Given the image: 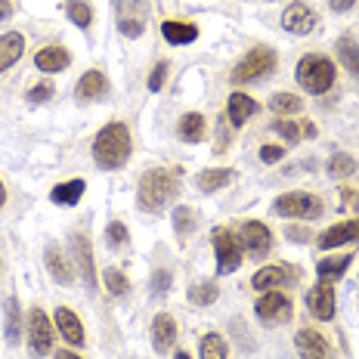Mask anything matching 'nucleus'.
I'll return each instance as SVG.
<instances>
[{
	"mask_svg": "<svg viewBox=\"0 0 359 359\" xmlns=\"http://www.w3.org/2000/svg\"><path fill=\"white\" fill-rule=\"evenodd\" d=\"M226 106H229V124L233 127H242L254 111H257V102H254L251 96H245V93H233Z\"/></svg>",
	"mask_w": 359,
	"mask_h": 359,
	"instance_id": "obj_27",
	"label": "nucleus"
},
{
	"mask_svg": "<svg viewBox=\"0 0 359 359\" xmlns=\"http://www.w3.org/2000/svg\"><path fill=\"white\" fill-rule=\"evenodd\" d=\"M328 6H332L334 13H347V10L356 6V0H328Z\"/></svg>",
	"mask_w": 359,
	"mask_h": 359,
	"instance_id": "obj_44",
	"label": "nucleus"
},
{
	"mask_svg": "<svg viewBox=\"0 0 359 359\" xmlns=\"http://www.w3.org/2000/svg\"><path fill=\"white\" fill-rule=\"evenodd\" d=\"M84 189H87L84 180H65V183H59L50 189V201H53V205H62V208H72V205H78V198L84 196Z\"/></svg>",
	"mask_w": 359,
	"mask_h": 359,
	"instance_id": "obj_26",
	"label": "nucleus"
},
{
	"mask_svg": "<svg viewBox=\"0 0 359 359\" xmlns=\"http://www.w3.org/2000/svg\"><path fill=\"white\" fill-rule=\"evenodd\" d=\"M102 279H106V291L109 294H115V297H124L127 291H130V279H127L121 269H106Z\"/></svg>",
	"mask_w": 359,
	"mask_h": 359,
	"instance_id": "obj_37",
	"label": "nucleus"
},
{
	"mask_svg": "<svg viewBox=\"0 0 359 359\" xmlns=\"http://www.w3.org/2000/svg\"><path fill=\"white\" fill-rule=\"evenodd\" d=\"M13 16V0H0V22H6Z\"/></svg>",
	"mask_w": 359,
	"mask_h": 359,
	"instance_id": "obj_47",
	"label": "nucleus"
},
{
	"mask_svg": "<svg viewBox=\"0 0 359 359\" xmlns=\"http://www.w3.org/2000/svg\"><path fill=\"white\" fill-rule=\"evenodd\" d=\"M56 328L62 332V338L69 344H84V325H81V319L74 316V313L69 310V306H59L56 310Z\"/></svg>",
	"mask_w": 359,
	"mask_h": 359,
	"instance_id": "obj_23",
	"label": "nucleus"
},
{
	"mask_svg": "<svg viewBox=\"0 0 359 359\" xmlns=\"http://www.w3.org/2000/svg\"><path fill=\"white\" fill-rule=\"evenodd\" d=\"M106 93H109V81H106V74L96 72V69L84 72L81 74V81L74 84V100L78 102H96V100H102Z\"/></svg>",
	"mask_w": 359,
	"mask_h": 359,
	"instance_id": "obj_13",
	"label": "nucleus"
},
{
	"mask_svg": "<svg viewBox=\"0 0 359 359\" xmlns=\"http://www.w3.org/2000/svg\"><path fill=\"white\" fill-rule=\"evenodd\" d=\"M205 133H208V124H205V115H198V111H189V115H183L180 118V124H177V137L183 140V143H201L205 140Z\"/></svg>",
	"mask_w": 359,
	"mask_h": 359,
	"instance_id": "obj_22",
	"label": "nucleus"
},
{
	"mask_svg": "<svg viewBox=\"0 0 359 359\" xmlns=\"http://www.w3.org/2000/svg\"><path fill=\"white\" fill-rule=\"evenodd\" d=\"M130 152H133L130 127L121 124V121L106 124L93 140V161H96V168H102V170L124 168L127 158H130Z\"/></svg>",
	"mask_w": 359,
	"mask_h": 359,
	"instance_id": "obj_2",
	"label": "nucleus"
},
{
	"mask_svg": "<svg viewBox=\"0 0 359 359\" xmlns=\"http://www.w3.org/2000/svg\"><path fill=\"white\" fill-rule=\"evenodd\" d=\"M22 53H25V37H22L19 32L0 34V74H4L6 69H13V65L22 59Z\"/></svg>",
	"mask_w": 359,
	"mask_h": 359,
	"instance_id": "obj_20",
	"label": "nucleus"
},
{
	"mask_svg": "<svg viewBox=\"0 0 359 359\" xmlns=\"http://www.w3.org/2000/svg\"><path fill=\"white\" fill-rule=\"evenodd\" d=\"M34 65L41 72H47V74H56V72H65L72 65V53L65 47H59V43H50V47H43V50H37V56H34Z\"/></svg>",
	"mask_w": 359,
	"mask_h": 359,
	"instance_id": "obj_17",
	"label": "nucleus"
},
{
	"mask_svg": "<svg viewBox=\"0 0 359 359\" xmlns=\"http://www.w3.org/2000/svg\"><path fill=\"white\" fill-rule=\"evenodd\" d=\"M6 205V186H4V180H0V208Z\"/></svg>",
	"mask_w": 359,
	"mask_h": 359,
	"instance_id": "obj_50",
	"label": "nucleus"
},
{
	"mask_svg": "<svg viewBox=\"0 0 359 359\" xmlns=\"http://www.w3.org/2000/svg\"><path fill=\"white\" fill-rule=\"evenodd\" d=\"M273 211L279 217H297V220H316L323 217V198L313 192H285L273 201Z\"/></svg>",
	"mask_w": 359,
	"mask_h": 359,
	"instance_id": "obj_4",
	"label": "nucleus"
},
{
	"mask_svg": "<svg viewBox=\"0 0 359 359\" xmlns=\"http://www.w3.org/2000/svg\"><path fill=\"white\" fill-rule=\"evenodd\" d=\"M341 198L347 201V208H356V211H359V192H350V189H344V192H341Z\"/></svg>",
	"mask_w": 359,
	"mask_h": 359,
	"instance_id": "obj_46",
	"label": "nucleus"
},
{
	"mask_svg": "<svg viewBox=\"0 0 359 359\" xmlns=\"http://www.w3.org/2000/svg\"><path fill=\"white\" fill-rule=\"evenodd\" d=\"M282 158H285V149H282V146H264V149H260V161H264V164H276Z\"/></svg>",
	"mask_w": 359,
	"mask_h": 359,
	"instance_id": "obj_43",
	"label": "nucleus"
},
{
	"mask_svg": "<svg viewBox=\"0 0 359 359\" xmlns=\"http://www.w3.org/2000/svg\"><path fill=\"white\" fill-rule=\"evenodd\" d=\"M174 359H189V353H183V350H180V353H174Z\"/></svg>",
	"mask_w": 359,
	"mask_h": 359,
	"instance_id": "obj_51",
	"label": "nucleus"
},
{
	"mask_svg": "<svg viewBox=\"0 0 359 359\" xmlns=\"http://www.w3.org/2000/svg\"><path fill=\"white\" fill-rule=\"evenodd\" d=\"M53 341H56V332H53V325H50L47 313H43L41 306H34V310L28 313V344H32V353L47 356L50 350H53Z\"/></svg>",
	"mask_w": 359,
	"mask_h": 359,
	"instance_id": "obj_8",
	"label": "nucleus"
},
{
	"mask_svg": "<svg viewBox=\"0 0 359 359\" xmlns=\"http://www.w3.org/2000/svg\"><path fill=\"white\" fill-rule=\"evenodd\" d=\"M217 294H220V288H217L214 282H201V285L189 288V304L192 306H211L217 301Z\"/></svg>",
	"mask_w": 359,
	"mask_h": 359,
	"instance_id": "obj_35",
	"label": "nucleus"
},
{
	"mask_svg": "<svg viewBox=\"0 0 359 359\" xmlns=\"http://www.w3.org/2000/svg\"><path fill=\"white\" fill-rule=\"evenodd\" d=\"M269 109H273L279 118L297 115V111H304V100L301 96H294V93H276L273 100H269Z\"/></svg>",
	"mask_w": 359,
	"mask_h": 359,
	"instance_id": "obj_31",
	"label": "nucleus"
},
{
	"mask_svg": "<svg viewBox=\"0 0 359 359\" xmlns=\"http://www.w3.org/2000/svg\"><path fill=\"white\" fill-rule=\"evenodd\" d=\"M214 254H217V273L229 276L242 266L245 248H242V242H238V236H233L229 229H217L214 233Z\"/></svg>",
	"mask_w": 359,
	"mask_h": 359,
	"instance_id": "obj_6",
	"label": "nucleus"
},
{
	"mask_svg": "<svg viewBox=\"0 0 359 359\" xmlns=\"http://www.w3.org/2000/svg\"><path fill=\"white\" fill-rule=\"evenodd\" d=\"M238 174L233 168H211V170H201V174L196 177V186L201 192H217L223 189V186H229Z\"/></svg>",
	"mask_w": 359,
	"mask_h": 359,
	"instance_id": "obj_25",
	"label": "nucleus"
},
{
	"mask_svg": "<svg viewBox=\"0 0 359 359\" xmlns=\"http://www.w3.org/2000/svg\"><path fill=\"white\" fill-rule=\"evenodd\" d=\"M328 174H332L334 180H347V177H353L356 174V158L353 155H332V161H328Z\"/></svg>",
	"mask_w": 359,
	"mask_h": 359,
	"instance_id": "obj_34",
	"label": "nucleus"
},
{
	"mask_svg": "<svg viewBox=\"0 0 359 359\" xmlns=\"http://www.w3.org/2000/svg\"><path fill=\"white\" fill-rule=\"evenodd\" d=\"M238 242H242L245 254H254V257H266L269 248H273V233L266 229V223L260 220H248L238 229Z\"/></svg>",
	"mask_w": 359,
	"mask_h": 359,
	"instance_id": "obj_9",
	"label": "nucleus"
},
{
	"mask_svg": "<svg viewBox=\"0 0 359 359\" xmlns=\"http://www.w3.org/2000/svg\"><path fill=\"white\" fill-rule=\"evenodd\" d=\"M72 254H74V264L81 269V279L87 282V288H96V269H93V251H90V238L74 233L72 236Z\"/></svg>",
	"mask_w": 359,
	"mask_h": 359,
	"instance_id": "obj_15",
	"label": "nucleus"
},
{
	"mask_svg": "<svg viewBox=\"0 0 359 359\" xmlns=\"http://www.w3.org/2000/svg\"><path fill=\"white\" fill-rule=\"evenodd\" d=\"M273 130L282 133V140H285V143H297V140H301V127L291 124V121H282V118L273 124Z\"/></svg>",
	"mask_w": 359,
	"mask_h": 359,
	"instance_id": "obj_40",
	"label": "nucleus"
},
{
	"mask_svg": "<svg viewBox=\"0 0 359 359\" xmlns=\"http://www.w3.org/2000/svg\"><path fill=\"white\" fill-rule=\"evenodd\" d=\"M338 59L350 74H359V43L353 37H341L338 41Z\"/></svg>",
	"mask_w": 359,
	"mask_h": 359,
	"instance_id": "obj_30",
	"label": "nucleus"
},
{
	"mask_svg": "<svg viewBox=\"0 0 359 359\" xmlns=\"http://www.w3.org/2000/svg\"><path fill=\"white\" fill-rule=\"evenodd\" d=\"M198 356L201 359H226V341L214 332L205 334V338L198 341Z\"/></svg>",
	"mask_w": 359,
	"mask_h": 359,
	"instance_id": "obj_32",
	"label": "nucleus"
},
{
	"mask_svg": "<svg viewBox=\"0 0 359 359\" xmlns=\"http://www.w3.org/2000/svg\"><path fill=\"white\" fill-rule=\"evenodd\" d=\"M161 34L168 43H174V47H183V43H192L198 37V28L192 25V22H177V19H168L161 25Z\"/></svg>",
	"mask_w": 359,
	"mask_h": 359,
	"instance_id": "obj_24",
	"label": "nucleus"
},
{
	"mask_svg": "<svg viewBox=\"0 0 359 359\" xmlns=\"http://www.w3.org/2000/svg\"><path fill=\"white\" fill-rule=\"evenodd\" d=\"M65 13L78 28H90V22H93V10L87 0H65Z\"/></svg>",
	"mask_w": 359,
	"mask_h": 359,
	"instance_id": "obj_33",
	"label": "nucleus"
},
{
	"mask_svg": "<svg viewBox=\"0 0 359 359\" xmlns=\"http://www.w3.org/2000/svg\"><path fill=\"white\" fill-rule=\"evenodd\" d=\"M177 341V323L174 316H168V313H158V316L152 319V344L158 353H168L170 347H174Z\"/></svg>",
	"mask_w": 359,
	"mask_h": 359,
	"instance_id": "obj_19",
	"label": "nucleus"
},
{
	"mask_svg": "<svg viewBox=\"0 0 359 359\" xmlns=\"http://www.w3.org/2000/svg\"><path fill=\"white\" fill-rule=\"evenodd\" d=\"M43 264H47L50 276L59 282V285H72L74 282V269L69 266V260H65V254L56 248V245H47V251H43Z\"/></svg>",
	"mask_w": 359,
	"mask_h": 359,
	"instance_id": "obj_21",
	"label": "nucleus"
},
{
	"mask_svg": "<svg viewBox=\"0 0 359 359\" xmlns=\"http://www.w3.org/2000/svg\"><path fill=\"white\" fill-rule=\"evenodd\" d=\"M180 177L183 170L180 168H149L143 177H140L137 186V205L140 211L146 214H161L170 201L177 198L180 192Z\"/></svg>",
	"mask_w": 359,
	"mask_h": 359,
	"instance_id": "obj_1",
	"label": "nucleus"
},
{
	"mask_svg": "<svg viewBox=\"0 0 359 359\" xmlns=\"http://www.w3.org/2000/svg\"><path fill=\"white\" fill-rule=\"evenodd\" d=\"M174 229H177V236H180V238L192 236V229H196V214H192L186 205L174 208Z\"/></svg>",
	"mask_w": 359,
	"mask_h": 359,
	"instance_id": "obj_36",
	"label": "nucleus"
},
{
	"mask_svg": "<svg viewBox=\"0 0 359 359\" xmlns=\"http://www.w3.org/2000/svg\"><path fill=\"white\" fill-rule=\"evenodd\" d=\"M273 72H276V53L269 47H254L233 69V81L236 84H251V81H260Z\"/></svg>",
	"mask_w": 359,
	"mask_h": 359,
	"instance_id": "obj_5",
	"label": "nucleus"
},
{
	"mask_svg": "<svg viewBox=\"0 0 359 359\" xmlns=\"http://www.w3.org/2000/svg\"><path fill=\"white\" fill-rule=\"evenodd\" d=\"M115 22L124 37H140L146 32V0H111Z\"/></svg>",
	"mask_w": 359,
	"mask_h": 359,
	"instance_id": "obj_7",
	"label": "nucleus"
},
{
	"mask_svg": "<svg viewBox=\"0 0 359 359\" xmlns=\"http://www.w3.org/2000/svg\"><path fill=\"white\" fill-rule=\"evenodd\" d=\"M350 254H341V257H325V260H319L316 264V273H319V279L323 282H328V285H332V282H338L341 276H344V269L350 266Z\"/></svg>",
	"mask_w": 359,
	"mask_h": 359,
	"instance_id": "obj_28",
	"label": "nucleus"
},
{
	"mask_svg": "<svg viewBox=\"0 0 359 359\" xmlns=\"http://www.w3.org/2000/svg\"><path fill=\"white\" fill-rule=\"evenodd\" d=\"M254 310H257V316L264 319V323H269V325H279V323H288V319H291V301L282 294L279 288H276V291H264Z\"/></svg>",
	"mask_w": 359,
	"mask_h": 359,
	"instance_id": "obj_10",
	"label": "nucleus"
},
{
	"mask_svg": "<svg viewBox=\"0 0 359 359\" xmlns=\"http://www.w3.org/2000/svg\"><path fill=\"white\" fill-rule=\"evenodd\" d=\"M306 306L310 313L319 319V323H332L334 319V288L328 282H319L306 291Z\"/></svg>",
	"mask_w": 359,
	"mask_h": 359,
	"instance_id": "obj_11",
	"label": "nucleus"
},
{
	"mask_svg": "<svg viewBox=\"0 0 359 359\" xmlns=\"http://www.w3.org/2000/svg\"><path fill=\"white\" fill-rule=\"evenodd\" d=\"M294 78H297V84H301L306 93L323 96L334 84V62L328 56H323V53H306L301 62H297Z\"/></svg>",
	"mask_w": 359,
	"mask_h": 359,
	"instance_id": "obj_3",
	"label": "nucleus"
},
{
	"mask_svg": "<svg viewBox=\"0 0 359 359\" xmlns=\"http://www.w3.org/2000/svg\"><path fill=\"white\" fill-rule=\"evenodd\" d=\"M19 332H22V323H19V301L10 297L6 301V310H4V334H6V344L16 347L19 344Z\"/></svg>",
	"mask_w": 359,
	"mask_h": 359,
	"instance_id": "obj_29",
	"label": "nucleus"
},
{
	"mask_svg": "<svg viewBox=\"0 0 359 359\" xmlns=\"http://www.w3.org/2000/svg\"><path fill=\"white\" fill-rule=\"evenodd\" d=\"M301 130H304V133H306V137H310V140L316 137V124H313V121H304V127H301Z\"/></svg>",
	"mask_w": 359,
	"mask_h": 359,
	"instance_id": "obj_48",
	"label": "nucleus"
},
{
	"mask_svg": "<svg viewBox=\"0 0 359 359\" xmlns=\"http://www.w3.org/2000/svg\"><path fill=\"white\" fill-rule=\"evenodd\" d=\"M106 236H109V245H111V248H124L127 238H130V233H127V226H124L121 220H111L109 226H106Z\"/></svg>",
	"mask_w": 359,
	"mask_h": 359,
	"instance_id": "obj_38",
	"label": "nucleus"
},
{
	"mask_svg": "<svg viewBox=\"0 0 359 359\" xmlns=\"http://www.w3.org/2000/svg\"><path fill=\"white\" fill-rule=\"evenodd\" d=\"M56 359H81L78 353H69V350H56Z\"/></svg>",
	"mask_w": 359,
	"mask_h": 359,
	"instance_id": "obj_49",
	"label": "nucleus"
},
{
	"mask_svg": "<svg viewBox=\"0 0 359 359\" xmlns=\"http://www.w3.org/2000/svg\"><path fill=\"white\" fill-rule=\"evenodd\" d=\"M168 288H170V269H155V273H152V282H149V291L161 297Z\"/></svg>",
	"mask_w": 359,
	"mask_h": 359,
	"instance_id": "obj_39",
	"label": "nucleus"
},
{
	"mask_svg": "<svg viewBox=\"0 0 359 359\" xmlns=\"http://www.w3.org/2000/svg\"><path fill=\"white\" fill-rule=\"evenodd\" d=\"M285 282H294V269L285 266V264H279V266L257 269V273H254V279H251V285H254V291H276L279 285H285Z\"/></svg>",
	"mask_w": 359,
	"mask_h": 359,
	"instance_id": "obj_16",
	"label": "nucleus"
},
{
	"mask_svg": "<svg viewBox=\"0 0 359 359\" xmlns=\"http://www.w3.org/2000/svg\"><path fill=\"white\" fill-rule=\"evenodd\" d=\"M282 28H285L288 34H310L313 28H316V13L306 4H291V6H285V13H282Z\"/></svg>",
	"mask_w": 359,
	"mask_h": 359,
	"instance_id": "obj_12",
	"label": "nucleus"
},
{
	"mask_svg": "<svg viewBox=\"0 0 359 359\" xmlns=\"http://www.w3.org/2000/svg\"><path fill=\"white\" fill-rule=\"evenodd\" d=\"M350 242H359V220H344V223H334L332 229H325V233L316 238V245H319V248H323V251L341 248V245H350Z\"/></svg>",
	"mask_w": 359,
	"mask_h": 359,
	"instance_id": "obj_14",
	"label": "nucleus"
},
{
	"mask_svg": "<svg viewBox=\"0 0 359 359\" xmlns=\"http://www.w3.org/2000/svg\"><path fill=\"white\" fill-rule=\"evenodd\" d=\"M164 81H168V62H158L152 72H149V90H152V93L155 90H161Z\"/></svg>",
	"mask_w": 359,
	"mask_h": 359,
	"instance_id": "obj_41",
	"label": "nucleus"
},
{
	"mask_svg": "<svg viewBox=\"0 0 359 359\" xmlns=\"http://www.w3.org/2000/svg\"><path fill=\"white\" fill-rule=\"evenodd\" d=\"M53 96V84H37L28 90V102H47Z\"/></svg>",
	"mask_w": 359,
	"mask_h": 359,
	"instance_id": "obj_42",
	"label": "nucleus"
},
{
	"mask_svg": "<svg viewBox=\"0 0 359 359\" xmlns=\"http://www.w3.org/2000/svg\"><path fill=\"white\" fill-rule=\"evenodd\" d=\"M294 344H297V353H301V359H328V344H325L323 334H316L313 328L297 332Z\"/></svg>",
	"mask_w": 359,
	"mask_h": 359,
	"instance_id": "obj_18",
	"label": "nucleus"
},
{
	"mask_svg": "<svg viewBox=\"0 0 359 359\" xmlns=\"http://www.w3.org/2000/svg\"><path fill=\"white\" fill-rule=\"evenodd\" d=\"M288 238H291V242H306V238H310V233H306V229L301 233V226H288Z\"/></svg>",
	"mask_w": 359,
	"mask_h": 359,
	"instance_id": "obj_45",
	"label": "nucleus"
}]
</instances>
